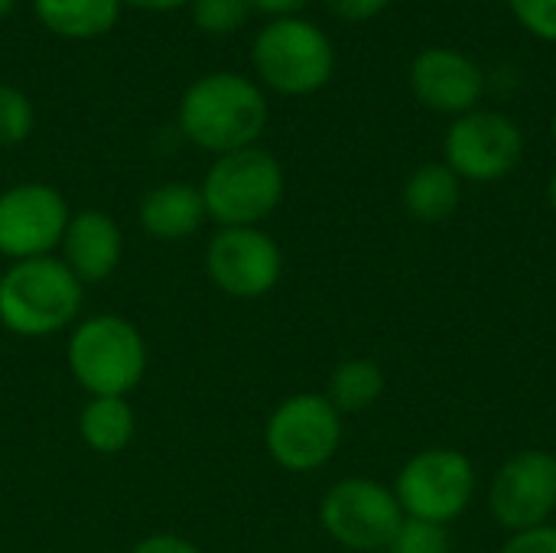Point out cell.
<instances>
[{"label":"cell","instance_id":"cell-29","mask_svg":"<svg viewBox=\"0 0 556 553\" xmlns=\"http://www.w3.org/2000/svg\"><path fill=\"white\" fill-rule=\"evenodd\" d=\"M544 196H547V209L556 215V166L551 169V176H547V189H544Z\"/></svg>","mask_w":556,"mask_h":553},{"label":"cell","instance_id":"cell-21","mask_svg":"<svg viewBox=\"0 0 556 553\" xmlns=\"http://www.w3.org/2000/svg\"><path fill=\"white\" fill-rule=\"evenodd\" d=\"M192 23L208 33V36H225L235 33L248 23L251 3L248 0H192L189 3Z\"/></svg>","mask_w":556,"mask_h":553},{"label":"cell","instance_id":"cell-15","mask_svg":"<svg viewBox=\"0 0 556 553\" xmlns=\"http://www.w3.org/2000/svg\"><path fill=\"white\" fill-rule=\"evenodd\" d=\"M137 222L150 241L179 244V241L195 238L202 225L208 222V215H205V202L195 183L169 179L143 192L137 205Z\"/></svg>","mask_w":556,"mask_h":553},{"label":"cell","instance_id":"cell-12","mask_svg":"<svg viewBox=\"0 0 556 553\" xmlns=\"http://www.w3.org/2000/svg\"><path fill=\"white\" fill-rule=\"evenodd\" d=\"M205 274L231 300H261L283 277V251L264 228H215L205 248Z\"/></svg>","mask_w":556,"mask_h":553},{"label":"cell","instance_id":"cell-9","mask_svg":"<svg viewBox=\"0 0 556 553\" xmlns=\"http://www.w3.org/2000/svg\"><path fill=\"white\" fill-rule=\"evenodd\" d=\"M525 156V134L515 117L476 108L469 114L453 117L443 137V163L463 183H498L518 169Z\"/></svg>","mask_w":556,"mask_h":553},{"label":"cell","instance_id":"cell-1","mask_svg":"<svg viewBox=\"0 0 556 553\" xmlns=\"http://www.w3.org/2000/svg\"><path fill=\"white\" fill-rule=\"evenodd\" d=\"M270 121L267 91L241 72H205L179 98V134L202 153L225 156L257 147Z\"/></svg>","mask_w":556,"mask_h":553},{"label":"cell","instance_id":"cell-23","mask_svg":"<svg viewBox=\"0 0 556 553\" xmlns=\"http://www.w3.org/2000/svg\"><path fill=\"white\" fill-rule=\"evenodd\" d=\"M508 7L531 36L556 42V0H508Z\"/></svg>","mask_w":556,"mask_h":553},{"label":"cell","instance_id":"cell-30","mask_svg":"<svg viewBox=\"0 0 556 553\" xmlns=\"http://www.w3.org/2000/svg\"><path fill=\"white\" fill-rule=\"evenodd\" d=\"M16 3H20V0H0V23L16 10Z\"/></svg>","mask_w":556,"mask_h":553},{"label":"cell","instance_id":"cell-24","mask_svg":"<svg viewBox=\"0 0 556 553\" xmlns=\"http://www.w3.org/2000/svg\"><path fill=\"white\" fill-rule=\"evenodd\" d=\"M498 553H556V525L547 521L541 528L508 535Z\"/></svg>","mask_w":556,"mask_h":553},{"label":"cell","instance_id":"cell-2","mask_svg":"<svg viewBox=\"0 0 556 553\" xmlns=\"http://www.w3.org/2000/svg\"><path fill=\"white\" fill-rule=\"evenodd\" d=\"M147 362L143 332L117 313H94L68 329L65 368L88 398H127L143 381Z\"/></svg>","mask_w":556,"mask_h":553},{"label":"cell","instance_id":"cell-26","mask_svg":"<svg viewBox=\"0 0 556 553\" xmlns=\"http://www.w3.org/2000/svg\"><path fill=\"white\" fill-rule=\"evenodd\" d=\"M130 553H202L189 538L179 535H150L143 541H137Z\"/></svg>","mask_w":556,"mask_h":553},{"label":"cell","instance_id":"cell-7","mask_svg":"<svg viewBox=\"0 0 556 553\" xmlns=\"http://www.w3.org/2000/svg\"><path fill=\"white\" fill-rule=\"evenodd\" d=\"M345 417L319 391L283 398L264 424V450L283 473L306 476L329 466L342 447Z\"/></svg>","mask_w":556,"mask_h":553},{"label":"cell","instance_id":"cell-16","mask_svg":"<svg viewBox=\"0 0 556 553\" xmlns=\"http://www.w3.org/2000/svg\"><path fill=\"white\" fill-rule=\"evenodd\" d=\"M29 7L46 33L68 42L108 36L124 10L121 0H29Z\"/></svg>","mask_w":556,"mask_h":553},{"label":"cell","instance_id":"cell-4","mask_svg":"<svg viewBox=\"0 0 556 553\" xmlns=\"http://www.w3.org/2000/svg\"><path fill=\"white\" fill-rule=\"evenodd\" d=\"M254 81L283 98H306L336 75V46L323 26L306 16L267 20L251 39Z\"/></svg>","mask_w":556,"mask_h":553},{"label":"cell","instance_id":"cell-13","mask_svg":"<svg viewBox=\"0 0 556 553\" xmlns=\"http://www.w3.org/2000/svg\"><path fill=\"white\" fill-rule=\"evenodd\" d=\"M407 85L414 98L430 108L433 114L459 117L479 108L482 91H485V75L459 49L450 46H430L414 55L407 68Z\"/></svg>","mask_w":556,"mask_h":553},{"label":"cell","instance_id":"cell-20","mask_svg":"<svg viewBox=\"0 0 556 553\" xmlns=\"http://www.w3.org/2000/svg\"><path fill=\"white\" fill-rule=\"evenodd\" d=\"M36 127V108L29 95L10 81H0V150L20 147Z\"/></svg>","mask_w":556,"mask_h":553},{"label":"cell","instance_id":"cell-27","mask_svg":"<svg viewBox=\"0 0 556 553\" xmlns=\"http://www.w3.org/2000/svg\"><path fill=\"white\" fill-rule=\"evenodd\" d=\"M248 3H251V10H257V13L277 20V16H300V10H303L309 0H248Z\"/></svg>","mask_w":556,"mask_h":553},{"label":"cell","instance_id":"cell-14","mask_svg":"<svg viewBox=\"0 0 556 553\" xmlns=\"http://www.w3.org/2000/svg\"><path fill=\"white\" fill-rule=\"evenodd\" d=\"M55 257L72 271V277L81 287L104 284L121 267V257H124V231L101 209L72 212Z\"/></svg>","mask_w":556,"mask_h":553},{"label":"cell","instance_id":"cell-10","mask_svg":"<svg viewBox=\"0 0 556 553\" xmlns=\"http://www.w3.org/2000/svg\"><path fill=\"white\" fill-rule=\"evenodd\" d=\"M72 209L65 196L39 179L0 189V257H52L62 244Z\"/></svg>","mask_w":556,"mask_h":553},{"label":"cell","instance_id":"cell-3","mask_svg":"<svg viewBox=\"0 0 556 553\" xmlns=\"http://www.w3.org/2000/svg\"><path fill=\"white\" fill-rule=\"evenodd\" d=\"M85 287L52 257L13 261L0 274V326L20 339H46L78 323Z\"/></svg>","mask_w":556,"mask_h":553},{"label":"cell","instance_id":"cell-18","mask_svg":"<svg viewBox=\"0 0 556 553\" xmlns=\"http://www.w3.org/2000/svg\"><path fill=\"white\" fill-rule=\"evenodd\" d=\"M78 437L98 456L124 453L137 437V411L127 398H88L78 414Z\"/></svg>","mask_w":556,"mask_h":553},{"label":"cell","instance_id":"cell-19","mask_svg":"<svg viewBox=\"0 0 556 553\" xmlns=\"http://www.w3.org/2000/svg\"><path fill=\"white\" fill-rule=\"evenodd\" d=\"M384 368L375 362V359H365V355H352V359H342L329 378H326V401L345 417V414H365L371 411L381 394H384Z\"/></svg>","mask_w":556,"mask_h":553},{"label":"cell","instance_id":"cell-31","mask_svg":"<svg viewBox=\"0 0 556 553\" xmlns=\"http://www.w3.org/2000/svg\"><path fill=\"white\" fill-rule=\"evenodd\" d=\"M551 137H554V147H556V111H554V117H551Z\"/></svg>","mask_w":556,"mask_h":553},{"label":"cell","instance_id":"cell-11","mask_svg":"<svg viewBox=\"0 0 556 553\" xmlns=\"http://www.w3.org/2000/svg\"><path fill=\"white\" fill-rule=\"evenodd\" d=\"M489 515L505 535L531 531L556 515V456L521 450L508 456L489 482Z\"/></svg>","mask_w":556,"mask_h":553},{"label":"cell","instance_id":"cell-22","mask_svg":"<svg viewBox=\"0 0 556 553\" xmlns=\"http://www.w3.org/2000/svg\"><path fill=\"white\" fill-rule=\"evenodd\" d=\"M453 535L446 525H433V521H417V518H404V525L397 528L394 541L388 544L384 553H453Z\"/></svg>","mask_w":556,"mask_h":553},{"label":"cell","instance_id":"cell-5","mask_svg":"<svg viewBox=\"0 0 556 553\" xmlns=\"http://www.w3.org/2000/svg\"><path fill=\"white\" fill-rule=\"evenodd\" d=\"M205 215L218 228H261L287 196V173L264 147L215 156L199 183Z\"/></svg>","mask_w":556,"mask_h":553},{"label":"cell","instance_id":"cell-25","mask_svg":"<svg viewBox=\"0 0 556 553\" xmlns=\"http://www.w3.org/2000/svg\"><path fill=\"white\" fill-rule=\"evenodd\" d=\"M323 3L342 23H368L378 13H384L391 0H323Z\"/></svg>","mask_w":556,"mask_h":553},{"label":"cell","instance_id":"cell-8","mask_svg":"<svg viewBox=\"0 0 556 553\" xmlns=\"http://www.w3.org/2000/svg\"><path fill=\"white\" fill-rule=\"evenodd\" d=\"M319 525L326 538L342 551L384 553L404 525V512L391 486L365 476H349L323 492Z\"/></svg>","mask_w":556,"mask_h":553},{"label":"cell","instance_id":"cell-17","mask_svg":"<svg viewBox=\"0 0 556 553\" xmlns=\"http://www.w3.org/2000/svg\"><path fill=\"white\" fill-rule=\"evenodd\" d=\"M401 202H404V212L414 222L440 225V222L456 215V209L463 202V179L443 160L420 163L407 176V183L401 189Z\"/></svg>","mask_w":556,"mask_h":553},{"label":"cell","instance_id":"cell-6","mask_svg":"<svg viewBox=\"0 0 556 553\" xmlns=\"http://www.w3.org/2000/svg\"><path fill=\"white\" fill-rule=\"evenodd\" d=\"M391 489L404 518L450 528L476 502L479 473H476V463L463 450L427 447L397 469Z\"/></svg>","mask_w":556,"mask_h":553},{"label":"cell","instance_id":"cell-28","mask_svg":"<svg viewBox=\"0 0 556 553\" xmlns=\"http://www.w3.org/2000/svg\"><path fill=\"white\" fill-rule=\"evenodd\" d=\"M124 7H134V10H147V13H169V10H182L189 7L192 0H121Z\"/></svg>","mask_w":556,"mask_h":553}]
</instances>
